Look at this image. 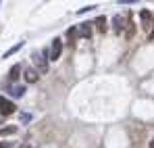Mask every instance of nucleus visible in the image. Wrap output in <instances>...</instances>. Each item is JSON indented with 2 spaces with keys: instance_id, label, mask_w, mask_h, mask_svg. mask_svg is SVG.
Returning a JSON list of instances; mask_svg holds the SVG:
<instances>
[{
  "instance_id": "f257e3e1",
  "label": "nucleus",
  "mask_w": 154,
  "mask_h": 148,
  "mask_svg": "<svg viewBox=\"0 0 154 148\" xmlns=\"http://www.w3.org/2000/svg\"><path fill=\"white\" fill-rule=\"evenodd\" d=\"M15 111H17V106H15V102H13V100L0 96V113H2V115H13Z\"/></svg>"
},
{
  "instance_id": "f03ea898",
  "label": "nucleus",
  "mask_w": 154,
  "mask_h": 148,
  "mask_svg": "<svg viewBox=\"0 0 154 148\" xmlns=\"http://www.w3.org/2000/svg\"><path fill=\"white\" fill-rule=\"evenodd\" d=\"M60 52H63V40H60V38H54V40H52V46H50V58L56 61V58L60 56Z\"/></svg>"
},
{
  "instance_id": "7ed1b4c3",
  "label": "nucleus",
  "mask_w": 154,
  "mask_h": 148,
  "mask_svg": "<svg viewBox=\"0 0 154 148\" xmlns=\"http://www.w3.org/2000/svg\"><path fill=\"white\" fill-rule=\"evenodd\" d=\"M33 63L38 65V69H40L42 73L48 71V63H46V58H44V52H33Z\"/></svg>"
},
{
  "instance_id": "20e7f679",
  "label": "nucleus",
  "mask_w": 154,
  "mask_h": 148,
  "mask_svg": "<svg viewBox=\"0 0 154 148\" xmlns=\"http://www.w3.org/2000/svg\"><path fill=\"white\" fill-rule=\"evenodd\" d=\"M125 17H121V15H117L115 19H112V27H115V33H121L123 29H125Z\"/></svg>"
},
{
  "instance_id": "39448f33",
  "label": "nucleus",
  "mask_w": 154,
  "mask_h": 148,
  "mask_svg": "<svg viewBox=\"0 0 154 148\" xmlns=\"http://www.w3.org/2000/svg\"><path fill=\"white\" fill-rule=\"evenodd\" d=\"M140 17H142V27H144V29H148V27L154 23L152 13H150V11H142V13H140Z\"/></svg>"
},
{
  "instance_id": "423d86ee",
  "label": "nucleus",
  "mask_w": 154,
  "mask_h": 148,
  "mask_svg": "<svg viewBox=\"0 0 154 148\" xmlns=\"http://www.w3.org/2000/svg\"><path fill=\"white\" fill-rule=\"evenodd\" d=\"M77 36H79V38H90V36H92V25L81 23L79 27H77Z\"/></svg>"
},
{
  "instance_id": "0eeeda50",
  "label": "nucleus",
  "mask_w": 154,
  "mask_h": 148,
  "mask_svg": "<svg viewBox=\"0 0 154 148\" xmlns=\"http://www.w3.org/2000/svg\"><path fill=\"white\" fill-rule=\"evenodd\" d=\"M25 81L27 83H35L38 81V71L35 69H25Z\"/></svg>"
},
{
  "instance_id": "6e6552de",
  "label": "nucleus",
  "mask_w": 154,
  "mask_h": 148,
  "mask_svg": "<svg viewBox=\"0 0 154 148\" xmlns=\"http://www.w3.org/2000/svg\"><path fill=\"white\" fill-rule=\"evenodd\" d=\"M8 92H11V96H15V98H21V96L25 94V88H23V86H13Z\"/></svg>"
},
{
  "instance_id": "1a4fd4ad",
  "label": "nucleus",
  "mask_w": 154,
  "mask_h": 148,
  "mask_svg": "<svg viewBox=\"0 0 154 148\" xmlns=\"http://www.w3.org/2000/svg\"><path fill=\"white\" fill-rule=\"evenodd\" d=\"M19 71H21V65H13V67H11V71H8V79H11V81H15V79L19 77Z\"/></svg>"
},
{
  "instance_id": "9d476101",
  "label": "nucleus",
  "mask_w": 154,
  "mask_h": 148,
  "mask_svg": "<svg viewBox=\"0 0 154 148\" xmlns=\"http://www.w3.org/2000/svg\"><path fill=\"white\" fill-rule=\"evenodd\" d=\"M94 23H96V27H98V31H100V33L106 31V19H104V17H98Z\"/></svg>"
},
{
  "instance_id": "9b49d317",
  "label": "nucleus",
  "mask_w": 154,
  "mask_h": 148,
  "mask_svg": "<svg viewBox=\"0 0 154 148\" xmlns=\"http://www.w3.org/2000/svg\"><path fill=\"white\" fill-rule=\"evenodd\" d=\"M11 134H17V127L15 125H8V127H2L0 129V136H11Z\"/></svg>"
},
{
  "instance_id": "f8f14e48",
  "label": "nucleus",
  "mask_w": 154,
  "mask_h": 148,
  "mask_svg": "<svg viewBox=\"0 0 154 148\" xmlns=\"http://www.w3.org/2000/svg\"><path fill=\"white\" fill-rule=\"evenodd\" d=\"M21 46H23V42H19V44H15V46H13L11 50H6V52H4V58H6V56H13L17 50H21Z\"/></svg>"
},
{
  "instance_id": "ddd939ff",
  "label": "nucleus",
  "mask_w": 154,
  "mask_h": 148,
  "mask_svg": "<svg viewBox=\"0 0 154 148\" xmlns=\"http://www.w3.org/2000/svg\"><path fill=\"white\" fill-rule=\"evenodd\" d=\"M67 38H69L71 42L75 40L77 38V27H69V29H67Z\"/></svg>"
},
{
  "instance_id": "4468645a",
  "label": "nucleus",
  "mask_w": 154,
  "mask_h": 148,
  "mask_svg": "<svg viewBox=\"0 0 154 148\" xmlns=\"http://www.w3.org/2000/svg\"><path fill=\"white\" fill-rule=\"evenodd\" d=\"M0 148H13V142H0Z\"/></svg>"
},
{
  "instance_id": "2eb2a0df",
  "label": "nucleus",
  "mask_w": 154,
  "mask_h": 148,
  "mask_svg": "<svg viewBox=\"0 0 154 148\" xmlns=\"http://www.w3.org/2000/svg\"><path fill=\"white\" fill-rule=\"evenodd\" d=\"M29 119H31V115H27V113H23V115H21V121H29Z\"/></svg>"
},
{
  "instance_id": "dca6fc26",
  "label": "nucleus",
  "mask_w": 154,
  "mask_h": 148,
  "mask_svg": "<svg viewBox=\"0 0 154 148\" xmlns=\"http://www.w3.org/2000/svg\"><path fill=\"white\" fill-rule=\"evenodd\" d=\"M150 40H154V29H152V31H150Z\"/></svg>"
},
{
  "instance_id": "f3484780",
  "label": "nucleus",
  "mask_w": 154,
  "mask_h": 148,
  "mask_svg": "<svg viewBox=\"0 0 154 148\" xmlns=\"http://www.w3.org/2000/svg\"><path fill=\"white\" fill-rule=\"evenodd\" d=\"M150 148H154V140H152V142H150Z\"/></svg>"
},
{
  "instance_id": "a211bd4d",
  "label": "nucleus",
  "mask_w": 154,
  "mask_h": 148,
  "mask_svg": "<svg viewBox=\"0 0 154 148\" xmlns=\"http://www.w3.org/2000/svg\"><path fill=\"white\" fill-rule=\"evenodd\" d=\"M19 148H29V146H19Z\"/></svg>"
},
{
  "instance_id": "6ab92c4d",
  "label": "nucleus",
  "mask_w": 154,
  "mask_h": 148,
  "mask_svg": "<svg viewBox=\"0 0 154 148\" xmlns=\"http://www.w3.org/2000/svg\"><path fill=\"white\" fill-rule=\"evenodd\" d=\"M0 123H2V119H0Z\"/></svg>"
}]
</instances>
